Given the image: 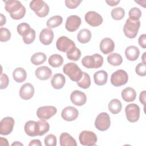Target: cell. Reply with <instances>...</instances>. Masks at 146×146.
<instances>
[{"label":"cell","mask_w":146,"mask_h":146,"mask_svg":"<svg viewBox=\"0 0 146 146\" xmlns=\"http://www.w3.org/2000/svg\"><path fill=\"white\" fill-rule=\"evenodd\" d=\"M127 120L131 123L136 122L140 117V108L136 104H128L125 108Z\"/></svg>","instance_id":"cell-9"},{"label":"cell","mask_w":146,"mask_h":146,"mask_svg":"<svg viewBox=\"0 0 146 146\" xmlns=\"http://www.w3.org/2000/svg\"><path fill=\"white\" fill-rule=\"evenodd\" d=\"M35 74L38 79L42 80H46L51 77L52 71L47 66H40L36 68Z\"/></svg>","instance_id":"cell-21"},{"label":"cell","mask_w":146,"mask_h":146,"mask_svg":"<svg viewBox=\"0 0 146 146\" xmlns=\"http://www.w3.org/2000/svg\"><path fill=\"white\" fill-rule=\"evenodd\" d=\"M22 38L23 42L25 44H29L32 43L35 38V31L33 29H31L30 31Z\"/></svg>","instance_id":"cell-40"},{"label":"cell","mask_w":146,"mask_h":146,"mask_svg":"<svg viewBox=\"0 0 146 146\" xmlns=\"http://www.w3.org/2000/svg\"><path fill=\"white\" fill-rule=\"evenodd\" d=\"M135 2H136V3H139L140 6H143L144 7H145V3H145V1H143V2H141V1H135Z\"/></svg>","instance_id":"cell-52"},{"label":"cell","mask_w":146,"mask_h":146,"mask_svg":"<svg viewBox=\"0 0 146 146\" xmlns=\"http://www.w3.org/2000/svg\"><path fill=\"white\" fill-rule=\"evenodd\" d=\"M66 78L62 74H56L53 75L51 83L52 87L56 90H59L63 88L65 84Z\"/></svg>","instance_id":"cell-23"},{"label":"cell","mask_w":146,"mask_h":146,"mask_svg":"<svg viewBox=\"0 0 146 146\" xmlns=\"http://www.w3.org/2000/svg\"><path fill=\"white\" fill-rule=\"evenodd\" d=\"M63 18L60 15H55L49 18L46 23L47 26L49 29L55 28L62 24Z\"/></svg>","instance_id":"cell-34"},{"label":"cell","mask_w":146,"mask_h":146,"mask_svg":"<svg viewBox=\"0 0 146 146\" xmlns=\"http://www.w3.org/2000/svg\"><path fill=\"white\" fill-rule=\"evenodd\" d=\"M111 14L113 19L119 21L122 19L124 18L125 15V11L122 7H117L112 10Z\"/></svg>","instance_id":"cell-36"},{"label":"cell","mask_w":146,"mask_h":146,"mask_svg":"<svg viewBox=\"0 0 146 146\" xmlns=\"http://www.w3.org/2000/svg\"><path fill=\"white\" fill-rule=\"evenodd\" d=\"M39 127V136H43L50 129V125L46 120L40 119L38 121Z\"/></svg>","instance_id":"cell-37"},{"label":"cell","mask_w":146,"mask_h":146,"mask_svg":"<svg viewBox=\"0 0 146 146\" xmlns=\"http://www.w3.org/2000/svg\"><path fill=\"white\" fill-rule=\"evenodd\" d=\"M56 46L59 51L67 52L71 48L75 46V44L74 41L67 36H62L58 39Z\"/></svg>","instance_id":"cell-12"},{"label":"cell","mask_w":146,"mask_h":146,"mask_svg":"<svg viewBox=\"0 0 146 146\" xmlns=\"http://www.w3.org/2000/svg\"><path fill=\"white\" fill-rule=\"evenodd\" d=\"M76 83L78 86L80 88L84 89L88 88L91 85V79L90 75L87 73L83 72L82 78Z\"/></svg>","instance_id":"cell-35"},{"label":"cell","mask_w":146,"mask_h":146,"mask_svg":"<svg viewBox=\"0 0 146 146\" xmlns=\"http://www.w3.org/2000/svg\"><path fill=\"white\" fill-rule=\"evenodd\" d=\"M70 100L74 105L82 106L86 103L87 96L84 92L79 90H75L71 94Z\"/></svg>","instance_id":"cell-16"},{"label":"cell","mask_w":146,"mask_h":146,"mask_svg":"<svg viewBox=\"0 0 146 146\" xmlns=\"http://www.w3.org/2000/svg\"><path fill=\"white\" fill-rule=\"evenodd\" d=\"M44 144L46 146H55L56 145V137L53 134H49L46 136L44 140Z\"/></svg>","instance_id":"cell-42"},{"label":"cell","mask_w":146,"mask_h":146,"mask_svg":"<svg viewBox=\"0 0 146 146\" xmlns=\"http://www.w3.org/2000/svg\"><path fill=\"white\" fill-rule=\"evenodd\" d=\"M30 30V25L25 22L20 23L17 26V32L20 35L22 36V37L26 35Z\"/></svg>","instance_id":"cell-39"},{"label":"cell","mask_w":146,"mask_h":146,"mask_svg":"<svg viewBox=\"0 0 146 146\" xmlns=\"http://www.w3.org/2000/svg\"><path fill=\"white\" fill-rule=\"evenodd\" d=\"M128 15L130 19L132 21H138L141 16V11L139 8L134 7L129 10Z\"/></svg>","instance_id":"cell-38"},{"label":"cell","mask_w":146,"mask_h":146,"mask_svg":"<svg viewBox=\"0 0 146 146\" xmlns=\"http://www.w3.org/2000/svg\"><path fill=\"white\" fill-rule=\"evenodd\" d=\"M107 61L111 65L117 66L122 63L123 58L119 54L112 53L107 56Z\"/></svg>","instance_id":"cell-33"},{"label":"cell","mask_w":146,"mask_h":146,"mask_svg":"<svg viewBox=\"0 0 146 146\" xmlns=\"http://www.w3.org/2000/svg\"><path fill=\"white\" fill-rule=\"evenodd\" d=\"M79 112L78 110L72 106L65 107L62 111L61 116L66 121H71L75 120L78 117Z\"/></svg>","instance_id":"cell-15"},{"label":"cell","mask_w":146,"mask_h":146,"mask_svg":"<svg viewBox=\"0 0 146 146\" xmlns=\"http://www.w3.org/2000/svg\"><path fill=\"white\" fill-rule=\"evenodd\" d=\"M122 99L126 102H131L135 100L136 92L135 90L131 87H127L121 92Z\"/></svg>","instance_id":"cell-26"},{"label":"cell","mask_w":146,"mask_h":146,"mask_svg":"<svg viewBox=\"0 0 146 146\" xmlns=\"http://www.w3.org/2000/svg\"><path fill=\"white\" fill-rule=\"evenodd\" d=\"M35 92L33 86L29 83L23 84L19 90V96L23 100H29L34 96Z\"/></svg>","instance_id":"cell-17"},{"label":"cell","mask_w":146,"mask_h":146,"mask_svg":"<svg viewBox=\"0 0 146 146\" xmlns=\"http://www.w3.org/2000/svg\"><path fill=\"white\" fill-rule=\"evenodd\" d=\"M54 39L53 31L49 28L43 29L39 34V40L44 45L50 44Z\"/></svg>","instance_id":"cell-19"},{"label":"cell","mask_w":146,"mask_h":146,"mask_svg":"<svg viewBox=\"0 0 146 146\" xmlns=\"http://www.w3.org/2000/svg\"><path fill=\"white\" fill-rule=\"evenodd\" d=\"M146 56V52H144L142 56H141V59L143 60V63H144L145 64V59H146V56Z\"/></svg>","instance_id":"cell-53"},{"label":"cell","mask_w":146,"mask_h":146,"mask_svg":"<svg viewBox=\"0 0 146 146\" xmlns=\"http://www.w3.org/2000/svg\"><path fill=\"white\" fill-rule=\"evenodd\" d=\"M140 55V50L138 47L135 46H129L125 50L126 58L130 61L136 60Z\"/></svg>","instance_id":"cell-22"},{"label":"cell","mask_w":146,"mask_h":146,"mask_svg":"<svg viewBox=\"0 0 146 146\" xmlns=\"http://www.w3.org/2000/svg\"><path fill=\"white\" fill-rule=\"evenodd\" d=\"M63 72L74 82H78L83 76V72L75 63L70 62L66 64L63 68Z\"/></svg>","instance_id":"cell-2"},{"label":"cell","mask_w":146,"mask_h":146,"mask_svg":"<svg viewBox=\"0 0 146 146\" xmlns=\"http://www.w3.org/2000/svg\"><path fill=\"white\" fill-rule=\"evenodd\" d=\"M110 117L107 113L102 112L96 116L95 121V126L98 130L105 131L110 128Z\"/></svg>","instance_id":"cell-7"},{"label":"cell","mask_w":146,"mask_h":146,"mask_svg":"<svg viewBox=\"0 0 146 146\" xmlns=\"http://www.w3.org/2000/svg\"><path fill=\"white\" fill-rule=\"evenodd\" d=\"M57 109L54 106H42L38 108L36 111V115L39 119L46 120L55 115Z\"/></svg>","instance_id":"cell-10"},{"label":"cell","mask_w":146,"mask_h":146,"mask_svg":"<svg viewBox=\"0 0 146 146\" xmlns=\"http://www.w3.org/2000/svg\"><path fill=\"white\" fill-rule=\"evenodd\" d=\"M145 97H146V93H145V91L144 90L140 94L139 100L140 103H142L144 106L145 105Z\"/></svg>","instance_id":"cell-47"},{"label":"cell","mask_w":146,"mask_h":146,"mask_svg":"<svg viewBox=\"0 0 146 146\" xmlns=\"http://www.w3.org/2000/svg\"><path fill=\"white\" fill-rule=\"evenodd\" d=\"M92 36L91 32L87 29H83L79 31L77 35L78 40L81 43H88Z\"/></svg>","instance_id":"cell-28"},{"label":"cell","mask_w":146,"mask_h":146,"mask_svg":"<svg viewBox=\"0 0 146 146\" xmlns=\"http://www.w3.org/2000/svg\"><path fill=\"white\" fill-rule=\"evenodd\" d=\"M26 133L31 137L39 136V127L38 121L34 120H29L25 123L24 127Z\"/></svg>","instance_id":"cell-18"},{"label":"cell","mask_w":146,"mask_h":146,"mask_svg":"<svg viewBox=\"0 0 146 146\" xmlns=\"http://www.w3.org/2000/svg\"><path fill=\"white\" fill-rule=\"evenodd\" d=\"M122 109L121 102L117 99H112L108 104V110L113 114L119 113Z\"/></svg>","instance_id":"cell-29"},{"label":"cell","mask_w":146,"mask_h":146,"mask_svg":"<svg viewBox=\"0 0 146 146\" xmlns=\"http://www.w3.org/2000/svg\"><path fill=\"white\" fill-rule=\"evenodd\" d=\"M66 54L67 58L73 61L78 60L81 56V51L76 46H74L71 48Z\"/></svg>","instance_id":"cell-32"},{"label":"cell","mask_w":146,"mask_h":146,"mask_svg":"<svg viewBox=\"0 0 146 146\" xmlns=\"http://www.w3.org/2000/svg\"><path fill=\"white\" fill-rule=\"evenodd\" d=\"M106 2L111 6H116L118 3H119L120 1L119 0H117V1H106Z\"/></svg>","instance_id":"cell-49"},{"label":"cell","mask_w":146,"mask_h":146,"mask_svg":"<svg viewBox=\"0 0 146 146\" xmlns=\"http://www.w3.org/2000/svg\"><path fill=\"white\" fill-rule=\"evenodd\" d=\"M11 145L12 146H13V145H23V144L16 141L14 143H13V144H11Z\"/></svg>","instance_id":"cell-54"},{"label":"cell","mask_w":146,"mask_h":146,"mask_svg":"<svg viewBox=\"0 0 146 146\" xmlns=\"http://www.w3.org/2000/svg\"><path fill=\"white\" fill-rule=\"evenodd\" d=\"M139 45L143 48H146V35L143 34L141 35L138 39Z\"/></svg>","instance_id":"cell-46"},{"label":"cell","mask_w":146,"mask_h":146,"mask_svg":"<svg viewBox=\"0 0 146 146\" xmlns=\"http://www.w3.org/2000/svg\"><path fill=\"white\" fill-rule=\"evenodd\" d=\"M29 146H33V145L42 146V143L38 139H34V140H32L30 141V143H29Z\"/></svg>","instance_id":"cell-48"},{"label":"cell","mask_w":146,"mask_h":146,"mask_svg":"<svg viewBox=\"0 0 146 146\" xmlns=\"http://www.w3.org/2000/svg\"><path fill=\"white\" fill-rule=\"evenodd\" d=\"M66 6L70 9H74L76 8L80 3L82 2V1L79 0H66L65 1Z\"/></svg>","instance_id":"cell-44"},{"label":"cell","mask_w":146,"mask_h":146,"mask_svg":"<svg viewBox=\"0 0 146 146\" xmlns=\"http://www.w3.org/2000/svg\"><path fill=\"white\" fill-rule=\"evenodd\" d=\"M5 3V10L10 13L13 19L18 20L24 17L26 14V8L21 2L17 0L3 1Z\"/></svg>","instance_id":"cell-1"},{"label":"cell","mask_w":146,"mask_h":146,"mask_svg":"<svg viewBox=\"0 0 146 146\" xmlns=\"http://www.w3.org/2000/svg\"><path fill=\"white\" fill-rule=\"evenodd\" d=\"M0 15H1L0 26H2L3 25H4L6 23V17H5V16L3 14H0Z\"/></svg>","instance_id":"cell-50"},{"label":"cell","mask_w":146,"mask_h":146,"mask_svg":"<svg viewBox=\"0 0 146 146\" xmlns=\"http://www.w3.org/2000/svg\"><path fill=\"white\" fill-rule=\"evenodd\" d=\"M0 144L1 145H9L7 140L3 137H0Z\"/></svg>","instance_id":"cell-51"},{"label":"cell","mask_w":146,"mask_h":146,"mask_svg":"<svg viewBox=\"0 0 146 146\" xmlns=\"http://www.w3.org/2000/svg\"><path fill=\"white\" fill-rule=\"evenodd\" d=\"M128 80V75L123 70H118L112 73L111 76V83L115 87H119L125 84Z\"/></svg>","instance_id":"cell-6"},{"label":"cell","mask_w":146,"mask_h":146,"mask_svg":"<svg viewBox=\"0 0 146 146\" xmlns=\"http://www.w3.org/2000/svg\"><path fill=\"white\" fill-rule=\"evenodd\" d=\"M99 48L104 54H108L114 50V42L110 38H103L100 43Z\"/></svg>","instance_id":"cell-20"},{"label":"cell","mask_w":146,"mask_h":146,"mask_svg":"<svg viewBox=\"0 0 146 146\" xmlns=\"http://www.w3.org/2000/svg\"><path fill=\"white\" fill-rule=\"evenodd\" d=\"M86 22L92 27H96L100 25L103 22L102 17L98 13L94 11H88L84 16Z\"/></svg>","instance_id":"cell-13"},{"label":"cell","mask_w":146,"mask_h":146,"mask_svg":"<svg viewBox=\"0 0 146 146\" xmlns=\"http://www.w3.org/2000/svg\"><path fill=\"white\" fill-rule=\"evenodd\" d=\"M61 146H76V140L69 133L64 132L61 133L59 137Z\"/></svg>","instance_id":"cell-24"},{"label":"cell","mask_w":146,"mask_h":146,"mask_svg":"<svg viewBox=\"0 0 146 146\" xmlns=\"http://www.w3.org/2000/svg\"><path fill=\"white\" fill-rule=\"evenodd\" d=\"M80 143L85 146L95 145L97 142L96 135L90 131H83L81 132L79 136Z\"/></svg>","instance_id":"cell-8"},{"label":"cell","mask_w":146,"mask_h":146,"mask_svg":"<svg viewBox=\"0 0 146 146\" xmlns=\"http://www.w3.org/2000/svg\"><path fill=\"white\" fill-rule=\"evenodd\" d=\"M95 83L98 86L104 85L108 79V74L104 70H100L96 72L94 75Z\"/></svg>","instance_id":"cell-25"},{"label":"cell","mask_w":146,"mask_h":146,"mask_svg":"<svg viewBox=\"0 0 146 146\" xmlns=\"http://www.w3.org/2000/svg\"><path fill=\"white\" fill-rule=\"evenodd\" d=\"M47 59V56L43 52H39L34 54L31 57V62L34 65L43 64Z\"/></svg>","instance_id":"cell-31"},{"label":"cell","mask_w":146,"mask_h":146,"mask_svg":"<svg viewBox=\"0 0 146 146\" xmlns=\"http://www.w3.org/2000/svg\"><path fill=\"white\" fill-rule=\"evenodd\" d=\"M11 33L6 28L1 27L0 29V40L2 42H5L10 39Z\"/></svg>","instance_id":"cell-41"},{"label":"cell","mask_w":146,"mask_h":146,"mask_svg":"<svg viewBox=\"0 0 146 146\" xmlns=\"http://www.w3.org/2000/svg\"><path fill=\"white\" fill-rule=\"evenodd\" d=\"M82 64L87 68H98L103 64V58L99 54L85 56L82 59Z\"/></svg>","instance_id":"cell-3"},{"label":"cell","mask_w":146,"mask_h":146,"mask_svg":"<svg viewBox=\"0 0 146 146\" xmlns=\"http://www.w3.org/2000/svg\"><path fill=\"white\" fill-rule=\"evenodd\" d=\"M82 23L80 18L76 15L69 16L66 20L65 27L70 32H74L77 30Z\"/></svg>","instance_id":"cell-14"},{"label":"cell","mask_w":146,"mask_h":146,"mask_svg":"<svg viewBox=\"0 0 146 146\" xmlns=\"http://www.w3.org/2000/svg\"><path fill=\"white\" fill-rule=\"evenodd\" d=\"M30 7L39 17L41 18L47 16L50 11L48 5L42 0H34L31 1Z\"/></svg>","instance_id":"cell-5"},{"label":"cell","mask_w":146,"mask_h":146,"mask_svg":"<svg viewBox=\"0 0 146 146\" xmlns=\"http://www.w3.org/2000/svg\"><path fill=\"white\" fill-rule=\"evenodd\" d=\"M9 83V79L8 76L5 74H1L0 88L1 90L5 89L8 86Z\"/></svg>","instance_id":"cell-45"},{"label":"cell","mask_w":146,"mask_h":146,"mask_svg":"<svg viewBox=\"0 0 146 146\" xmlns=\"http://www.w3.org/2000/svg\"><path fill=\"white\" fill-rule=\"evenodd\" d=\"M136 73L141 76H144L146 75V65L145 63L141 62L139 63L135 68Z\"/></svg>","instance_id":"cell-43"},{"label":"cell","mask_w":146,"mask_h":146,"mask_svg":"<svg viewBox=\"0 0 146 146\" xmlns=\"http://www.w3.org/2000/svg\"><path fill=\"white\" fill-rule=\"evenodd\" d=\"M140 26V21H132L128 18L124 25L123 31L125 35L128 38H135L138 33Z\"/></svg>","instance_id":"cell-4"},{"label":"cell","mask_w":146,"mask_h":146,"mask_svg":"<svg viewBox=\"0 0 146 146\" xmlns=\"http://www.w3.org/2000/svg\"><path fill=\"white\" fill-rule=\"evenodd\" d=\"M14 120L11 117H5L0 122V134L7 135L10 134L14 128Z\"/></svg>","instance_id":"cell-11"},{"label":"cell","mask_w":146,"mask_h":146,"mask_svg":"<svg viewBox=\"0 0 146 146\" xmlns=\"http://www.w3.org/2000/svg\"><path fill=\"white\" fill-rule=\"evenodd\" d=\"M13 77L16 82L19 83H22L26 79V71L22 67H18L14 70L13 72Z\"/></svg>","instance_id":"cell-27"},{"label":"cell","mask_w":146,"mask_h":146,"mask_svg":"<svg viewBox=\"0 0 146 146\" xmlns=\"http://www.w3.org/2000/svg\"><path fill=\"white\" fill-rule=\"evenodd\" d=\"M48 64L53 67L56 68L61 66L63 63V57L58 54L51 55L48 59Z\"/></svg>","instance_id":"cell-30"}]
</instances>
